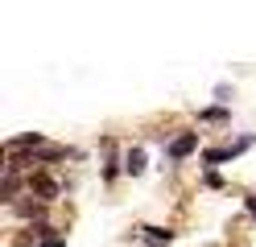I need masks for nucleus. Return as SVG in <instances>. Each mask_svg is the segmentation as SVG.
I'll return each mask as SVG.
<instances>
[{"label":"nucleus","mask_w":256,"mask_h":247,"mask_svg":"<svg viewBox=\"0 0 256 247\" xmlns=\"http://www.w3.org/2000/svg\"><path fill=\"white\" fill-rule=\"evenodd\" d=\"M194 144H198V136H194V132H186V136H178V140L170 144V157L178 161V157H186V153H190V148H194Z\"/></svg>","instance_id":"nucleus-1"},{"label":"nucleus","mask_w":256,"mask_h":247,"mask_svg":"<svg viewBox=\"0 0 256 247\" xmlns=\"http://www.w3.org/2000/svg\"><path fill=\"white\" fill-rule=\"evenodd\" d=\"M124 169H128V173H140V169H145V153H140V148H132V153H128V161H124Z\"/></svg>","instance_id":"nucleus-2"},{"label":"nucleus","mask_w":256,"mask_h":247,"mask_svg":"<svg viewBox=\"0 0 256 247\" xmlns=\"http://www.w3.org/2000/svg\"><path fill=\"white\" fill-rule=\"evenodd\" d=\"M29 144H42L38 132H29V136H17V140H8V148H29Z\"/></svg>","instance_id":"nucleus-3"},{"label":"nucleus","mask_w":256,"mask_h":247,"mask_svg":"<svg viewBox=\"0 0 256 247\" xmlns=\"http://www.w3.org/2000/svg\"><path fill=\"white\" fill-rule=\"evenodd\" d=\"M145 231H149V239H153V243H170V239H174L170 231H162V227H145Z\"/></svg>","instance_id":"nucleus-4"}]
</instances>
